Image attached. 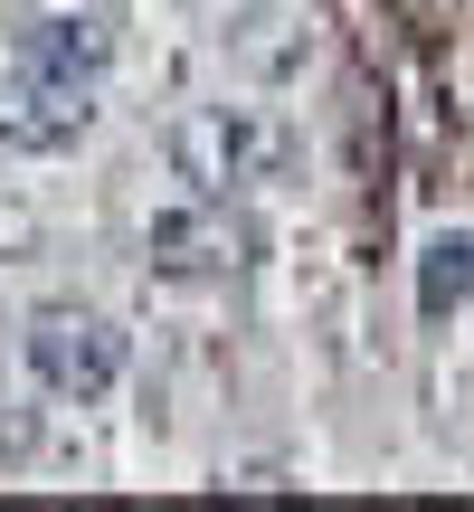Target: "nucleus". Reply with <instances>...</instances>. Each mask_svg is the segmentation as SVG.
<instances>
[{
    "mask_svg": "<svg viewBox=\"0 0 474 512\" xmlns=\"http://www.w3.org/2000/svg\"><path fill=\"white\" fill-rule=\"evenodd\" d=\"M285 162H294V133L247 105H190L171 124V171L190 181V200H237V190L275 181Z\"/></svg>",
    "mask_w": 474,
    "mask_h": 512,
    "instance_id": "nucleus-1",
    "label": "nucleus"
},
{
    "mask_svg": "<svg viewBox=\"0 0 474 512\" xmlns=\"http://www.w3.org/2000/svg\"><path fill=\"white\" fill-rule=\"evenodd\" d=\"M19 351H29V380L48 389V399H67V408H95L124 380V332L95 304H38L29 332H19Z\"/></svg>",
    "mask_w": 474,
    "mask_h": 512,
    "instance_id": "nucleus-2",
    "label": "nucleus"
},
{
    "mask_svg": "<svg viewBox=\"0 0 474 512\" xmlns=\"http://www.w3.org/2000/svg\"><path fill=\"white\" fill-rule=\"evenodd\" d=\"M86 124H95L86 76L29 67V57L0 76V152H67V143H86Z\"/></svg>",
    "mask_w": 474,
    "mask_h": 512,
    "instance_id": "nucleus-3",
    "label": "nucleus"
},
{
    "mask_svg": "<svg viewBox=\"0 0 474 512\" xmlns=\"http://www.w3.org/2000/svg\"><path fill=\"white\" fill-rule=\"evenodd\" d=\"M247 228L228 219V200H190V209H162L143 228V266L171 275V285H209V275H237L247 266Z\"/></svg>",
    "mask_w": 474,
    "mask_h": 512,
    "instance_id": "nucleus-4",
    "label": "nucleus"
},
{
    "mask_svg": "<svg viewBox=\"0 0 474 512\" xmlns=\"http://www.w3.org/2000/svg\"><path fill=\"white\" fill-rule=\"evenodd\" d=\"M19 57H29V67H57V76H105L114 67V38L95 29L86 10H57V19H29V29H19Z\"/></svg>",
    "mask_w": 474,
    "mask_h": 512,
    "instance_id": "nucleus-5",
    "label": "nucleus"
},
{
    "mask_svg": "<svg viewBox=\"0 0 474 512\" xmlns=\"http://www.w3.org/2000/svg\"><path fill=\"white\" fill-rule=\"evenodd\" d=\"M474 304V238H427V256H418V313L427 323H446V313H465Z\"/></svg>",
    "mask_w": 474,
    "mask_h": 512,
    "instance_id": "nucleus-6",
    "label": "nucleus"
},
{
    "mask_svg": "<svg viewBox=\"0 0 474 512\" xmlns=\"http://www.w3.org/2000/svg\"><path fill=\"white\" fill-rule=\"evenodd\" d=\"M0 456H38V418L19 399H0Z\"/></svg>",
    "mask_w": 474,
    "mask_h": 512,
    "instance_id": "nucleus-7",
    "label": "nucleus"
}]
</instances>
